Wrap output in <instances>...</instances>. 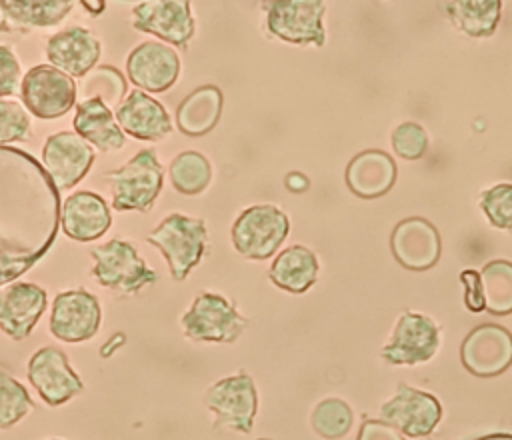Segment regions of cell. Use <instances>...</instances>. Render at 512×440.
I'll return each mask as SVG.
<instances>
[{
	"label": "cell",
	"mask_w": 512,
	"mask_h": 440,
	"mask_svg": "<svg viewBox=\"0 0 512 440\" xmlns=\"http://www.w3.org/2000/svg\"><path fill=\"white\" fill-rule=\"evenodd\" d=\"M60 192L30 152L0 146V286L18 280L54 244Z\"/></svg>",
	"instance_id": "1"
},
{
	"label": "cell",
	"mask_w": 512,
	"mask_h": 440,
	"mask_svg": "<svg viewBox=\"0 0 512 440\" xmlns=\"http://www.w3.org/2000/svg\"><path fill=\"white\" fill-rule=\"evenodd\" d=\"M146 242L160 250L172 278L182 282L206 252V222L202 218L172 212L146 236Z\"/></svg>",
	"instance_id": "2"
},
{
	"label": "cell",
	"mask_w": 512,
	"mask_h": 440,
	"mask_svg": "<svg viewBox=\"0 0 512 440\" xmlns=\"http://www.w3.org/2000/svg\"><path fill=\"white\" fill-rule=\"evenodd\" d=\"M112 190V206L118 212H148L154 206L164 182V170L154 150L136 152L126 164L106 174Z\"/></svg>",
	"instance_id": "3"
},
{
	"label": "cell",
	"mask_w": 512,
	"mask_h": 440,
	"mask_svg": "<svg viewBox=\"0 0 512 440\" xmlns=\"http://www.w3.org/2000/svg\"><path fill=\"white\" fill-rule=\"evenodd\" d=\"M290 232V220L274 204H254L238 214L230 238L236 252L248 260H266L278 252Z\"/></svg>",
	"instance_id": "4"
},
{
	"label": "cell",
	"mask_w": 512,
	"mask_h": 440,
	"mask_svg": "<svg viewBox=\"0 0 512 440\" xmlns=\"http://www.w3.org/2000/svg\"><path fill=\"white\" fill-rule=\"evenodd\" d=\"M94 258L92 276L100 286L122 296L138 294L144 286L154 284L158 274L146 266L136 246L128 240L112 238L90 250Z\"/></svg>",
	"instance_id": "5"
},
{
	"label": "cell",
	"mask_w": 512,
	"mask_h": 440,
	"mask_svg": "<svg viewBox=\"0 0 512 440\" xmlns=\"http://www.w3.org/2000/svg\"><path fill=\"white\" fill-rule=\"evenodd\" d=\"M184 336L194 342H236L248 320L238 312L234 302L216 292H200L194 296L192 306L180 318Z\"/></svg>",
	"instance_id": "6"
},
{
	"label": "cell",
	"mask_w": 512,
	"mask_h": 440,
	"mask_svg": "<svg viewBox=\"0 0 512 440\" xmlns=\"http://www.w3.org/2000/svg\"><path fill=\"white\" fill-rule=\"evenodd\" d=\"M204 406L214 414V430L228 428L248 434L258 412V392L252 376L244 370L224 376L204 392Z\"/></svg>",
	"instance_id": "7"
},
{
	"label": "cell",
	"mask_w": 512,
	"mask_h": 440,
	"mask_svg": "<svg viewBox=\"0 0 512 440\" xmlns=\"http://www.w3.org/2000/svg\"><path fill=\"white\" fill-rule=\"evenodd\" d=\"M266 30L290 44L324 46L326 0H264Z\"/></svg>",
	"instance_id": "8"
},
{
	"label": "cell",
	"mask_w": 512,
	"mask_h": 440,
	"mask_svg": "<svg viewBox=\"0 0 512 440\" xmlns=\"http://www.w3.org/2000/svg\"><path fill=\"white\" fill-rule=\"evenodd\" d=\"M20 94L24 106L42 120L64 116L78 102V86L56 66L40 64L24 74Z\"/></svg>",
	"instance_id": "9"
},
{
	"label": "cell",
	"mask_w": 512,
	"mask_h": 440,
	"mask_svg": "<svg viewBox=\"0 0 512 440\" xmlns=\"http://www.w3.org/2000/svg\"><path fill=\"white\" fill-rule=\"evenodd\" d=\"M100 320L102 308L92 292L84 288L66 290L52 302L50 332L62 342L76 344L90 340L98 332Z\"/></svg>",
	"instance_id": "10"
},
{
	"label": "cell",
	"mask_w": 512,
	"mask_h": 440,
	"mask_svg": "<svg viewBox=\"0 0 512 440\" xmlns=\"http://www.w3.org/2000/svg\"><path fill=\"white\" fill-rule=\"evenodd\" d=\"M440 346V330L432 318L420 312H404L388 344L382 348V358L388 364L414 366L430 360Z\"/></svg>",
	"instance_id": "11"
},
{
	"label": "cell",
	"mask_w": 512,
	"mask_h": 440,
	"mask_svg": "<svg viewBox=\"0 0 512 440\" xmlns=\"http://www.w3.org/2000/svg\"><path fill=\"white\" fill-rule=\"evenodd\" d=\"M28 380L50 406H60L84 390V384L72 370L68 356L54 346H44L30 356Z\"/></svg>",
	"instance_id": "12"
},
{
	"label": "cell",
	"mask_w": 512,
	"mask_h": 440,
	"mask_svg": "<svg viewBox=\"0 0 512 440\" xmlns=\"http://www.w3.org/2000/svg\"><path fill=\"white\" fill-rule=\"evenodd\" d=\"M382 420L392 424L404 436H428L442 418V406L430 392L400 384L396 394L382 404Z\"/></svg>",
	"instance_id": "13"
},
{
	"label": "cell",
	"mask_w": 512,
	"mask_h": 440,
	"mask_svg": "<svg viewBox=\"0 0 512 440\" xmlns=\"http://www.w3.org/2000/svg\"><path fill=\"white\" fill-rule=\"evenodd\" d=\"M460 360L474 376H498L512 364V334L498 324L476 326L460 346Z\"/></svg>",
	"instance_id": "14"
},
{
	"label": "cell",
	"mask_w": 512,
	"mask_h": 440,
	"mask_svg": "<svg viewBox=\"0 0 512 440\" xmlns=\"http://www.w3.org/2000/svg\"><path fill=\"white\" fill-rule=\"evenodd\" d=\"M132 12V26L136 30L154 34L168 44L186 46L194 36L188 0H142Z\"/></svg>",
	"instance_id": "15"
},
{
	"label": "cell",
	"mask_w": 512,
	"mask_h": 440,
	"mask_svg": "<svg viewBox=\"0 0 512 440\" xmlns=\"http://www.w3.org/2000/svg\"><path fill=\"white\" fill-rule=\"evenodd\" d=\"M46 306V290L34 282H10L0 286V330L16 342L26 340Z\"/></svg>",
	"instance_id": "16"
},
{
	"label": "cell",
	"mask_w": 512,
	"mask_h": 440,
	"mask_svg": "<svg viewBox=\"0 0 512 440\" xmlns=\"http://www.w3.org/2000/svg\"><path fill=\"white\" fill-rule=\"evenodd\" d=\"M94 162L90 144L74 132L50 134L42 146V166L58 190L76 186Z\"/></svg>",
	"instance_id": "17"
},
{
	"label": "cell",
	"mask_w": 512,
	"mask_h": 440,
	"mask_svg": "<svg viewBox=\"0 0 512 440\" xmlns=\"http://www.w3.org/2000/svg\"><path fill=\"white\" fill-rule=\"evenodd\" d=\"M126 74L140 90L164 92L180 74V58L168 44L142 42L128 54Z\"/></svg>",
	"instance_id": "18"
},
{
	"label": "cell",
	"mask_w": 512,
	"mask_h": 440,
	"mask_svg": "<svg viewBox=\"0 0 512 440\" xmlns=\"http://www.w3.org/2000/svg\"><path fill=\"white\" fill-rule=\"evenodd\" d=\"M396 262L408 270H428L440 258L438 230L424 218H406L396 224L390 236Z\"/></svg>",
	"instance_id": "19"
},
{
	"label": "cell",
	"mask_w": 512,
	"mask_h": 440,
	"mask_svg": "<svg viewBox=\"0 0 512 440\" xmlns=\"http://www.w3.org/2000/svg\"><path fill=\"white\" fill-rule=\"evenodd\" d=\"M112 216L104 198L96 192L80 190L62 202L60 226L64 234L78 242H92L110 228Z\"/></svg>",
	"instance_id": "20"
},
{
	"label": "cell",
	"mask_w": 512,
	"mask_h": 440,
	"mask_svg": "<svg viewBox=\"0 0 512 440\" xmlns=\"http://www.w3.org/2000/svg\"><path fill=\"white\" fill-rule=\"evenodd\" d=\"M46 58L68 76L82 78L96 66L100 58V42L90 30L70 26L48 38Z\"/></svg>",
	"instance_id": "21"
},
{
	"label": "cell",
	"mask_w": 512,
	"mask_h": 440,
	"mask_svg": "<svg viewBox=\"0 0 512 440\" xmlns=\"http://www.w3.org/2000/svg\"><path fill=\"white\" fill-rule=\"evenodd\" d=\"M116 120L122 130L138 140H160L172 132L166 108L142 90H132L116 108Z\"/></svg>",
	"instance_id": "22"
},
{
	"label": "cell",
	"mask_w": 512,
	"mask_h": 440,
	"mask_svg": "<svg viewBox=\"0 0 512 440\" xmlns=\"http://www.w3.org/2000/svg\"><path fill=\"white\" fill-rule=\"evenodd\" d=\"M396 162L382 150H364L346 166V184L360 198H378L396 182Z\"/></svg>",
	"instance_id": "23"
},
{
	"label": "cell",
	"mask_w": 512,
	"mask_h": 440,
	"mask_svg": "<svg viewBox=\"0 0 512 440\" xmlns=\"http://www.w3.org/2000/svg\"><path fill=\"white\" fill-rule=\"evenodd\" d=\"M74 130L80 138L102 152L120 150L126 142V136L112 110L98 98L82 100L76 104Z\"/></svg>",
	"instance_id": "24"
},
{
	"label": "cell",
	"mask_w": 512,
	"mask_h": 440,
	"mask_svg": "<svg viewBox=\"0 0 512 440\" xmlns=\"http://www.w3.org/2000/svg\"><path fill=\"white\" fill-rule=\"evenodd\" d=\"M318 258L316 254L300 244L284 248L272 262L268 270V278L274 286L292 292L302 294L306 292L318 278Z\"/></svg>",
	"instance_id": "25"
},
{
	"label": "cell",
	"mask_w": 512,
	"mask_h": 440,
	"mask_svg": "<svg viewBox=\"0 0 512 440\" xmlns=\"http://www.w3.org/2000/svg\"><path fill=\"white\" fill-rule=\"evenodd\" d=\"M448 22L470 38L494 36L502 18V0H442Z\"/></svg>",
	"instance_id": "26"
},
{
	"label": "cell",
	"mask_w": 512,
	"mask_h": 440,
	"mask_svg": "<svg viewBox=\"0 0 512 440\" xmlns=\"http://www.w3.org/2000/svg\"><path fill=\"white\" fill-rule=\"evenodd\" d=\"M74 0H0L6 30H34L54 26L68 16Z\"/></svg>",
	"instance_id": "27"
},
{
	"label": "cell",
	"mask_w": 512,
	"mask_h": 440,
	"mask_svg": "<svg viewBox=\"0 0 512 440\" xmlns=\"http://www.w3.org/2000/svg\"><path fill=\"white\" fill-rule=\"evenodd\" d=\"M222 112V92L220 88L206 84L190 92L176 110V124L180 132L188 136L208 134Z\"/></svg>",
	"instance_id": "28"
},
{
	"label": "cell",
	"mask_w": 512,
	"mask_h": 440,
	"mask_svg": "<svg viewBox=\"0 0 512 440\" xmlns=\"http://www.w3.org/2000/svg\"><path fill=\"white\" fill-rule=\"evenodd\" d=\"M168 174L176 192L192 196L208 188L212 180V166L202 152L184 150L172 158Z\"/></svg>",
	"instance_id": "29"
},
{
	"label": "cell",
	"mask_w": 512,
	"mask_h": 440,
	"mask_svg": "<svg viewBox=\"0 0 512 440\" xmlns=\"http://www.w3.org/2000/svg\"><path fill=\"white\" fill-rule=\"evenodd\" d=\"M482 290L486 310L494 316H506L512 312V262L492 260L482 272Z\"/></svg>",
	"instance_id": "30"
},
{
	"label": "cell",
	"mask_w": 512,
	"mask_h": 440,
	"mask_svg": "<svg viewBox=\"0 0 512 440\" xmlns=\"http://www.w3.org/2000/svg\"><path fill=\"white\" fill-rule=\"evenodd\" d=\"M76 86H78V102L98 98L108 108H118L126 92V82L122 74L112 66L92 68L88 74L80 78Z\"/></svg>",
	"instance_id": "31"
},
{
	"label": "cell",
	"mask_w": 512,
	"mask_h": 440,
	"mask_svg": "<svg viewBox=\"0 0 512 440\" xmlns=\"http://www.w3.org/2000/svg\"><path fill=\"white\" fill-rule=\"evenodd\" d=\"M352 422H354L352 408L344 400L334 396L320 400L314 406L310 416V424L314 432L326 440H338L346 436L348 430L352 428Z\"/></svg>",
	"instance_id": "32"
},
{
	"label": "cell",
	"mask_w": 512,
	"mask_h": 440,
	"mask_svg": "<svg viewBox=\"0 0 512 440\" xmlns=\"http://www.w3.org/2000/svg\"><path fill=\"white\" fill-rule=\"evenodd\" d=\"M32 408L34 402L24 384L0 370V430L12 428L16 422L28 416Z\"/></svg>",
	"instance_id": "33"
},
{
	"label": "cell",
	"mask_w": 512,
	"mask_h": 440,
	"mask_svg": "<svg viewBox=\"0 0 512 440\" xmlns=\"http://www.w3.org/2000/svg\"><path fill=\"white\" fill-rule=\"evenodd\" d=\"M480 208L494 228L512 234V184L502 182L486 188L480 194Z\"/></svg>",
	"instance_id": "34"
},
{
	"label": "cell",
	"mask_w": 512,
	"mask_h": 440,
	"mask_svg": "<svg viewBox=\"0 0 512 440\" xmlns=\"http://www.w3.org/2000/svg\"><path fill=\"white\" fill-rule=\"evenodd\" d=\"M428 146V132L418 122H402L392 132V148L404 160H420Z\"/></svg>",
	"instance_id": "35"
},
{
	"label": "cell",
	"mask_w": 512,
	"mask_h": 440,
	"mask_svg": "<svg viewBox=\"0 0 512 440\" xmlns=\"http://www.w3.org/2000/svg\"><path fill=\"white\" fill-rule=\"evenodd\" d=\"M30 134V118L16 100H0V146L24 140Z\"/></svg>",
	"instance_id": "36"
},
{
	"label": "cell",
	"mask_w": 512,
	"mask_h": 440,
	"mask_svg": "<svg viewBox=\"0 0 512 440\" xmlns=\"http://www.w3.org/2000/svg\"><path fill=\"white\" fill-rule=\"evenodd\" d=\"M20 78L22 72L16 54L8 46L0 44V98L12 96L18 86H22Z\"/></svg>",
	"instance_id": "37"
},
{
	"label": "cell",
	"mask_w": 512,
	"mask_h": 440,
	"mask_svg": "<svg viewBox=\"0 0 512 440\" xmlns=\"http://www.w3.org/2000/svg\"><path fill=\"white\" fill-rule=\"evenodd\" d=\"M460 282L464 286V304L470 312L478 314L482 310H486L484 304V290H482V276L478 270H462L460 272Z\"/></svg>",
	"instance_id": "38"
},
{
	"label": "cell",
	"mask_w": 512,
	"mask_h": 440,
	"mask_svg": "<svg viewBox=\"0 0 512 440\" xmlns=\"http://www.w3.org/2000/svg\"><path fill=\"white\" fill-rule=\"evenodd\" d=\"M356 440H404V436L384 420H366Z\"/></svg>",
	"instance_id": "39"
},
{
	"label": "cell",
	"mask_w": 512,
	"mask_h": 440,
	"mask_svg": "<svg viewBox=\"0 0 512 440\" xmlns=\"http://www.w3.org/2000/svg\"><path fill=\"white\" fill-rule=\"evenodd\" d=\"M284 184L290 192H304L308 190V178L302 174V172H290L286 178H284Z\"/></svg>",
	"instance_id": "40"
},
{
	"label": "cell",
	"mask_w": 512,
	"mask_h": 440,
	"mask_svg": "<svg viewBox=\"0 0 512 440\" xmlns=\"http://www.w3.org/2000/svg\"><path fill=\"white\" fill-rule=\"evenodd\" d=\"M80 2H82V6H84L92 16L102 14L104 8H106V2H104V0H80Z\"/></svg>",
	"instance_id": "41"
},
{
	"label": "cell",
	"mask_w": 512,
	"mask_h": 440,
	"mask_svg": "<svg viewBox=\"0 0 512 440\" xmlns=\"http://www.w3.org/2000/svg\"><path fill=\"white\" fill-rule=\"evenodd\" d=\"M474 440H512V434H506V432H496V434H484V436H478Z\"/></svg>",
	"instance_id": "42"
},
{
	"label": "cell",
	"mask_w": 512,
	"mask_h": 440,
	"mask_svg": "<svg viewBox=\"0 0 512 440\" xmlns=\"http://www.w3.org/2000/svg\"><path fill=\"white\" fill-rule=\"evenodd\" d=\"M258 440H270V438H258Z\"/></svg>",
	"instance_id": "43"
}]
</instances>
